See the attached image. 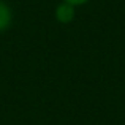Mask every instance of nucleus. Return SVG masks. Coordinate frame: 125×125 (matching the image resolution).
<instances>
[{"mask_svg":"<svg viewBox=\"0 0 125 125\" xmlns=\"http://www.w3.org/2000/svg\"><path fill=\"white\" fill-rule=\"evenodd\" d=\"M74 14H76V6L70 5L67 2H60L55 6V11H54L55 21L60 22V24H70V22H73Z\"/></svg>","mask_w":125,"mask_h":125,"instance_id":"obj_1","label":"nucleus"},{"mask_svg":"<svg viewBox=\"0 0 125 125\" xmlns=\"http://www.w3.org/2000/svg\"><path fill=\"white\" fill-rule=\"evenodd\" d=\"M11 21H13L11 8H10L3 0H0V32L6 30V29L11 25Z\"/></svg>","mask_w":125,"mask_h":125,"instance_id":"obj_2","label":"nucleus"},{"mask_svg":"<svg viewBox=\"0 0 125 125\" xmlns=\"http://www.w3.org/2000/svg\"><path fill=\"white\" fill-rule=\"evenodd\" d=\"M62 2H67L73 6H81V5H84V3H87L89 0H62Z\"/></svg>","mask_w":125,"mask_h":125,"instance_id":"obj_3","label":"nucleus"}]
</instances>
